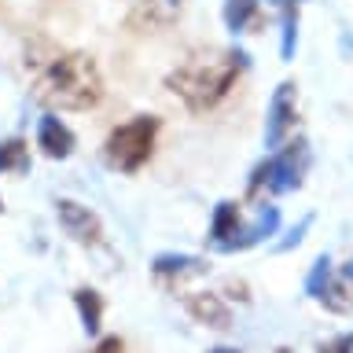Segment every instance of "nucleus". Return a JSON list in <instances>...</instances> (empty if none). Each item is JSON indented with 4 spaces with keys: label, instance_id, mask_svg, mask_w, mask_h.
<instances>
[{
    "label": "nucleus",
    "instance_id": "f257e3e1",
    "mask_svg": "<svg viewBox=\"0 0 353 353\" xmlns=\"http://www.w3.org/2000/svg\"><path fill=\"white\" fill-rule=\"evenodd\" d=\"M247 52L243 48H199L184 55L165 77V88L192 110L206 114L236 88L239 74L247 70Z\"/></svg>",
    "mask_w": 353,
    "mask_h": 353
},
{
    "label": "nucleus",
    "instance_id": "20e7f679",
    "mask_svg": "<svg viewBox=\"0 0 353 353\" xmlns=\"http://www.w3.org/2000/svg\"><path fill=\"white\" fill-rule=\"evenodd\" d=\"M305 170H309V143L298 137L291 143H283L280 151H272L265 162L254 165V173L247 181V199L298 192L305 181Z\"/></svg>",
    "mask_w": 353,
    "mask_h": 353
},
{
    "label": "nucleus",
    "instance_id": "a211bd4d",
    "mask_svg": "<svg viewBox=\"0 0 353 353\" xmlns=\"http://www.w3.org/2000/svg\"><path fill=\"white\" fill-rule=\"evenodd\" d=\"M316 353H353V331H342V335L320 342Z\"/></svg>",
    "mask_w": 353,
    "mask_h": 353
},
{
    "label": "nucleus",
    "instance_id": "7ed1b4c3",
    "mask_svg": "<svg viewBox=\"0 0 353 353\" xmlns=\"http://www.w3.org/2000/svg\"><path fill=\"white\" fill-rule=\"evenodd\" d=\"M280 228V210L276 206H258V214L250 221L243 217V210L225 199V203L214 206V221H210V232H206V247L217 250V254H236V250H250L265 243L269 236H276Z\"/></svg>",
    "mask_w": 353,
    "mask_h": 353
},
{
    "label": "nucleus",
    "instance_id": "39448f33",
    "mask_svg": "<svg viewBox=\"0 0 353 353\" xmlns=\"http://www.w3.org/2000/svg\"><path fill=\"white\" fill-rule=\"evenodd\" d=\"M162 121L154 114H137L129 121L110 129V137L103 140V159L110 170L118 173H137L148 165V159L154 154V140H159Z\"/></svg>",
    "mask_w": 353,
    "mask_h": 353
},
{
    "label": "nucleus",
    "instance_id": "423d86ee",
    "mask_svg": "<svg viewBox=\"0 0 353 353\" xmlns=\"http://www.w3.org/2000/svg\"><path fill=\"white\" fill-rule=\"evenodd\" d=\"M294 121H298V88L294 81H280L269 99V110H265V132H261L265 148L280 151L287 137L294 132Z\"/></svg>",
    "mask_w": 353,
    "mask_h": 353
},
{
    "label": "nucleus",
    "instance_id": "f3484780",
    "mask_svg": "<svg viewBox=\"0 0 353 353\" xmlns=\"http://www.w3.org/2000/svg\"><path fill=\"white\" fill-rule=\"evenodd\" d=\"M309 225H313V217H302V221H298V225L291 228V232H287V239H280V243H276V250H291V247H298V243H302L305 239V232H309Z\"/></svg>",
    "mask_w": 353,
    "mask_h": 353
},
{
    "label": "nucleus",
    "instance_id": "9b49d317",
    "mask_svg": "<svg viewBox=\"0 0 353 353\" xmlns=\"http://www.w3.org/2000/svg\"><path fill=\"white\" fill-rule=\"evenodd\" d=\"M37 148H41L44 159H70L74 148H77V137H74V129L66 125L63 118L44 114L37 121Z\"/></svg>",
    "mask_w": 353,
    "mask_h": 353
},
{
    "label": "nucleus",
    "instance_id": "6e6552de",
    "mask_svg": "<svg viewBox=\"0 0 353 353\" xmlns=\"http://www.w3.org/2000/svg\"><path fill=\"white\" fill-rule=\"evenodd\" d=\"M181 19V0H132L125 26L132 33H159Z\"/></svg>",
    "mask_w": 353,
    "mask_h": 353
},
{
    "label": "nucleus",
    "instance_id": "9d476101",
    "mask_svg": "<svg viewBox=\"0 0 353 353\" xmlns=\"http://www.w3.org/2000/svg\"><path fill=\"white\" fill-rule=\"evenodd\" d=\"M184 309L195 324H206L214 331H225L232 327V309L225 305L221 294H210V291H188L184 294Z\"/></svg>",
    "mask_w": 353,
    "mask_h": 353
},
{
    "label": "nucleus",
    "instance_id": "412c9836",
    "mask_svg": "<svg viewBox=\"0 0 353 353\" xmlns=\"http://www.w3.org/2000/svg\"><path fill=\"white\" fill-rule=\"evenodd\" d=\"M210 353H239V350H232V346H214Z\"/></svg>",
    "mask_w": 353,
    "mask_h": 353
},
{
    "label": "nucleus",
    "instance_id": "4be33fe9",
    "mask_svg": "<svg viewBox=\"0 0 353 353\" xmlns=\"http://www.w3.org/2000/svg\"><path fill=\"white\" fill-rule=\"evenodd\" d=\"M0 210H4V203H0Z\"/></svg>",
    "mask_w": 353,
    "mask_h": 353
},
{
    "label": "nucleus",
    "instance_id": "2eb2a0df",
    "mask_svg": "<svg viewBox=\"0 0 353 353\" xmlns=\"http://www.w3.org/2000/svg\"><path fill=\"white\" fill-rule=\"evenodd\" d=\"M30 170V148L22 137L0 140V173H26Z\"/></svg>",
    "mask_w": 353,
    "mask_h": 353
},
{
    "label": "nucleus",
    "instance_id": "0eeeda50",
    "mask_svg": "<svg viewBox=\"0 0 353 353\" xmlns=\"http://www.w3.org/2000/svg\"><path fill=\"white\" fill-rule=\"evenodd\" d=\"M55 214H59V225L74 243H81V247H99V243H103V225H99V217L88 206L77 203V199H59V203H55Z\"/></svg>",
    "mask_w": 353,
    "mask_h": 353
},
{
    "label": "nucleus",
    "instance_id": "aec40b11",
    "mask_svg": "<svg viewBox=\"0 0 353 353\" xmlns=\"http://www.w3.org/2000/svg\"><path fill=\"white\" fill-rule=\"evenodd\" d=\"M339 276H342V280L350 283V291H353V258H350V261H346V265H342V269H339Z\"/></svg>",
    "mask_w": 353,
    "mask_h": 353
},
{
    "label": "nucleus",
    "instance_id": "6ab92c4d",
    "mask_svg": "<svg viewBox=\"0 0 353 353\" xmlns=\"http://www.w3.org/2000/svg\"><path fill=\"white\" fill-rule=\"evenodd\" d=\"M92 353H125V342H121L118 335H107L92 346Z\"/></svg>",
    "mask_w": 353,
    "mask_h": 353
},
{
    "label": "nucleus",
    "instance_id": "4468645a",
    "mask_svg": "<svg viewBox=\"0 0 353 353\" xmlns=\"http://www.w3.org/2000/svg\"><path fill=\"white\" fill-rule=\"evenodd\" d=\"M298 4H302V0L276 4V8H280V59L283 63H291L294 48H298Z\"/></svg>",
    "mask_w": 353,
    "mask_h": 353
},
{
    "label": "nucleus",
    "instance_id": "5701e85b",
    "mask_svg": "<svg viewBox=\"0 0 353 353\" xmlns=\"http://www.w3.org/2000/svg\"><path fill=\"white\" fill-rule=\"evenodd\" d=\"M280 353H287V350H280Z\"/></svg>",
    "mask_w": 353,
    "mask_h": 353
},
{
    "label": "nucleus",
    "instance_id": "1a4fd4ad",
    "mask_svg": "<svg viewBox=\"0 0 353 353\" xmlns=\"http://www.w3.org/2000/svg\"><path fill=\"white\" fill-rule=\"evenodd\" d=\"M151 272L159 283L176 287V283L192 280V276H206L210 265H206V258H195V254H159L151 261Z\"/></svg>",
    "mask_w": 353,
    "mask_h": 353
},
{
    "label": "nucleus",
    "instance_id": "f8f14e48",
    "mask_svg": "<svg viewBox=\"0 0 353 353\" xmlns=\"http://www.w3.org/2000/svg\"><path fill=\"white\" fill-rule=\"evenodd\" d=\"M74 309H77V316H81L85 335H99V327H103V294L92 291V287H77Z\"/></svg>",
    "mask_w": 353,
    "mask_h": 353
},
{
    "label": "nucleus",
    "instance_id": "ddd939ff",
    "mask_svg": "<svg viewBox=\"0 0 353 353\" xmlns=\"http://www.w3.org/2000/svg\"><path fill=\"white\" fill-rule=\"evenodd\" d=\"M261 22V0H225V26L232 33H254Z\"/></svg>",
    "mask_w": 353,
    "mask_h": 353
},
{
    "label": "nucleus",
    "instance_id": "f03ea898",
    "mask_svg": "<svg viewBox=\"0 0 353 353\" xmlns=\"http://www.w3.org/2000/svg\"><path fill=\"white\" fill-rule=\"evenodd\" d=\"M33 96L55 110H88L103 99V77H99V66L92 55L66 52V55H55L37 74Z\"/></svg>",
    "mask_w": 353,
    "mask_h": 353
},
{
    "label": "nucleus",
    "instance_id": "dca6fc26",
    "mask_svg": "<svg viewBox=\"0 0 353 353\" xmlns=\"http://www.w3.org/2000/svg\"><path fill=\"white\" fill-rule=\"evenodd\" d=\"M331 276H335L331 258H327V254H320V258L313 261V269H309V276H305V294L313 298V302H320V294H324V287L331 283Z\"/></svg>",
    "mask_w": 353,
    "mask_h": 353
}]
</instances>
